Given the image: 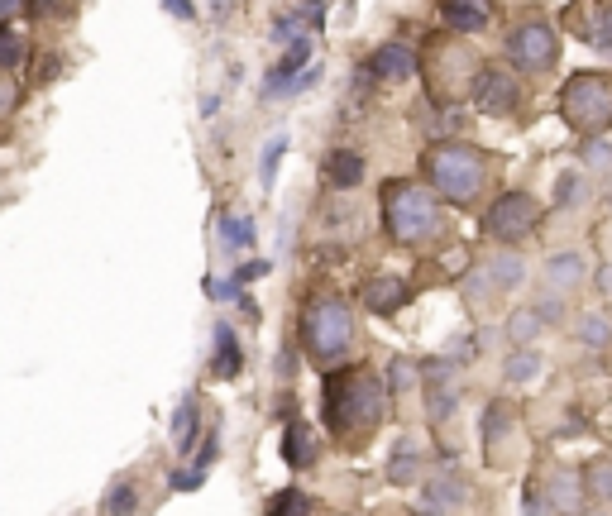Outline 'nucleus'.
<instances>
[{
    "instance_id": "f257e3e1",
    "label": "nucleus",
    "mask_w": 612,
    "mask_h": 516,
    "mask_svg": "<svg viewBox=\"0 0 612 516\" xmlns=\"http://www.w3.org/2000/svg\"><path fill=\"white\" fill-rule=\"evenodd\" d=\"M321 411L340 440H359V435L369 440V430L383 421V387L364 368H330Z\"/></svg>"
},
{
    "instance_id": "f03ea898",
    "label": "nucleus",
    "mask_w": 612,
    "mask_h": 516,
    "mask_svg": "<svg viewBox=\"0 0 612 516\" xmlns=\"http://www.w3.org/2000/svg\"><path fill=\"white\" fill-rule=\"evenodd\" d=\"M383 225H388L393 244H407V249L436 244L445 235L440 192L436 187H421V182H388L383 187Z\"/></svg>"
},
{
    "instance_id": "7ed1b4c3",
    "label": "nucleus",
    "mask_w": 612,
    "mask_h": 516,
    "mask_svg": "<svg viewBox=\"0 0 612 516\" xmlns=\"http://www.w3.org/2000/svg\"><path fill=\"white\" fill-rule=\"evenodd\" d=\"M426 177L445 201L455 206H474L488 182V158H483L474 144H459V139H445L436 149H426Z\"/></svg>"
},
{
    "instance_id": "20e7f679",
    "label": "nucleus",
    "mask_w": 612,
    "mask_h": 516,
    "mask_svg": "<svg viewBox=\"0 0 612 516\" xmlns=\"http://www.w3.org/2000/svg\"><path fill=\"white\" fill-rule=\"evenodd\" d=\"M302 344L321 368H340L350 359V344H354L350 306L340 297H316L302 311Z\"/></svg>"
},
{
    "instance_id": "39448f33",
    "label": "nucleus",
    "mask_w": 612,
    "mask_h": 516,
    "mask_svg": "<svg viewBox=\"0 0 612 516\" xmlns=\"http://www.w3.org/2000/svg\"><path fill=\"white\" fill-rule=\"evenodd\" d=\"M560 115L579 134H603L612 125V72H579L560 91Z\"/></svg>"
},
{
    "instance_id": "423d86ee",
    "label": "nucleus",
    "mask_w": 612,
    "mask_h": 516,
    "mask_svg": "<svg viewBox=\"0 0 612 516\" xmlns=\"http://www.w3.org/2000/svg\"><path fill=\"white\" fill-rule=\"evenodd\" d=\"M507 58L522 67V72H546L560 58V34L546 20H526L507 34Z\"/></svg>"
},
{
    "instance_id": "0eeeda50",
    "label": "nucleus",
    "mask_w": 612,
    "mask_h": 516,
    "mask_svg": "<svg viewBox=\"0 0 612 516\" xmlns=\"http://www.w3.org/2000/svg\"><path fill=\"white\" fill-rule=\"evenodd\" d=\"M536 220H541V206L531 201L526 192H507V196H498L488 211H483V235L488 239H522V235H531L536 230Z\"/></svg>"
},
{
    "instance_id": "6e6552de",
    "label": "nucleus",
    "mask_w": 612,
    "mask_h": 516,
    "mask_svg": "<svg viewBox=\"0 0 612 516\" xmlns=\"http://www.w3.org/2000/svg\"><path fill=\"white\" fill-rule=\"evenodd\" d=\"M469 96H474V106L488 110V115H507V110H517V101H522V86H517V77H512L507 67L488 63L469 77Z\"/></svg>"
},
{
    "instance_id": "1a4fd4ad",
    "label": "nucleus",
    "mask_w": 612,
    "mask_h": 516,
    "mask_svg": "<svg viewBox=\"0 0 612 516\" xmlns=\"http://www.w3.org/2000/svg\"><path fill=\"white\" fill-rule=\"evenodd\" d=\"M364 72H369L373 82H407L416 72V53L407 43H378Z\"/></svg>"
},
{
    "instance_id": "9d476101",
    "label": "nucleus",
    "mask_w": 612,
    "mask_h": 516,
    "mask_svg": "<svg viewBox=\"0 0 612 516\" xmlns=\"http://www.w3.org/2000/svg\"><path fill=\"white\" fill-rule=\"evenodd\" d=\"M412 297L407 292V282L397 278V273H378V278L364 282V311H373V316H393V311H402V301Z\"/></svg>"
},
{
    "instance_id": "9b49d317",
    "label": "nucleus",
    "mask_w": 612,
    "mask_h": 516,
    "mask_svg": "<svg viewBox=\"0 0 612 516\" xmlns=\"http://www.w3.org/2000/svg\"><path fill=\"white\" fill-rule=\"evenodd\" d=\"M440 20L455 34H479L493 20V0H440Z\"/></svg>"
},
{
    "instance_id": "f8f14e48",
    "label": "nucleus",
    "mask_w": 612,
    "mask_h": 516,
    "mask_svg": "<svg viewBox=\"0 0 612 516\" xmlns=\"http://www.w3.org/2000/svg\"><path fill=\"white\" fill-rule=\"evenodd\" d=\"M364 153H354V149H335L326 158V168H321V177H326L330 187H340V192H350V187H359L364 182Z\"/></svg>"
},
{
    "instance_id": "ddd939ff",
    "label": "nucleus",
    "mask_w": 612,
    "mask_h": 516,
    "mask_svg": "<svg viewBox=\"0 0 612 516\" xmlns=\"http://www.w3.org/2000/svg\"><path fill=\"white\" fill-rule=\"evenodd\" d=\"M584 278H589L584 254H550L546 258V287H555V292H574Z\"/></svg>"
},
{
    "instance_id": "4468645a",
    "label": "nucleus",
    "mask_w": 612,
    "mask_h": 516,
    "mask_svg": "<svg viewBox=\"0 0 612 516\" xmlns=\"http://www.w3.org/2000/svg\"><path fill=\"white\" fill-rule=\"evenodd\" d=\"M550 507H555V512H579V507H584V493H589V488H584V478H574V473L569 469H555V478H550Z\"/></svg>"
},
{
    "instance_id": "2eb2a0df",
    "label": "nucleus",
    "mask_w": 612,
    "mask_h": 516,
    "mask_svg": "<svg viewBox=\"0 0 612 516\" xmlns=\"http://www.w3.org/2000/svg\"><path fill=\"white\" fill-rule=\"evenodd\" d=\"M283 459H287V469H311V459H316V435H311V426H302V421L287 426Z\"/></svg>"
},
{
    "instance_id": "dca6fc26",
    "label": "nucleus",
    "mask_w": 612,
    "mask_h": 516,
    "mask_svg": "<svg viewBox=\"0 0 612 516\" xmlns=\"http://www.w3.org/2000/svg\"><path fill=\"white\" fill-rule=\"evenodd\" d=\"M483 273L493 278V287H498V292H517V287L526 282V263L517 254H493L488 263H483Z\"/></svg>"
},
{
    "instance_id": "f3484780",
    "label": "nucleus",
    "mask_w": 612,
    "mask_h": 516,
    "mask_svg": "<svg viewBox=\"0 0 612 516\" xmlns=\"http://www.w3.org/2000/svg\"><path fill=\"white\" fill-rule=\"evenodd\" d=\"M197 426H201V407H197V392H187L173 411V445L177 450H192L197 440Z\"/></svg>"
},
{
    "instance_id": "a211bd4d",
    "label": "nucleus",
    "mask_w": 612,
    "mask_h": 516,
    "mask_svg": "<svg viewBox=\"0 0 612 516\" xmlns=\"http://www.w3.org/2000/svg\"><path fill=\"white\" fill-rule=\"evenodd\" d=\"M139 512V483L134 478H115L101 497V516H134Z\"/></svg>"
},
{
    "instance_id": "6ab92c4d",
    "label": "nucleus",
    "mask_w": 612,
    "mask_h": 516,
    "mask_svg": "<svg viewBox=\"0 0 612 516\" xmlns=\"http://www.w3.org/2000/svg\"><path fill=\"white\" fill-rule=\"evenodd\" d=\"M216 373L220 378H235L240 373V340H235V330H230V321H216Z\"/></svg>"
},
{
    "instance_id": "aec40b11",
    "label": "nucleus",
    "mask_w": 612,
    "mask_h": 516,
    "mask_svg": "<svg viewBox=\"0 0 612 516\" xmlns=\"http://www.w3.org/2000/svg\"><path fill=\"white\" fill-rule=\"evenodd\" d=\"M541 368H546V359L536 349H512L503 359V378L507 383H531V378H541Z\"/></svg>"
},
{
    "instance_id": "412c9836",
    "label": "nucleus",
    "mask_w": 612,
    "mask_h": 516,
    "mask_svg": "<svg viewBox=\"0 0 612 516\" xmlns=\"http://www.w3.org/2000/svg\"><path fill=\"white\" fill-rule=\"evenodd\" d=\"M464 497H469V483H464V478H455V473H440L436 483L426 488V507H436V502H440V512H445V507H459Z\"/></svg>"
},
{
    "instance_id": "4be33fe9",
    "label": "nucleus",
    "mask_w": 612,
    "mask_h": 516,
    "mask_svg": "<svg viewBox=\"0 0 612 516\" xmlns=\"http://www.w3.org/2000/svg\"><path fill=\"white\" fill-rule=\"evenodd\" d=\"M574 335H579V344H589V349H608L612 344V316L589 311V316H579V321H574Z\"/></svg>"
},
{
    "instance_id": "5701e85b",
    "label": "nucleus",
    "mask_w": 612,
    "mask_h": 516,
    "mask_svg": "<svg viewBox=\"0 0 612 516\" xmlns=\"http://www.w3.org/2000/svg\"><path fill=\"white\" fill-rule=\"evenodd\" d=\"M254 215H225L220 220V244L225 249H254Z\"/></svg>"
},
{
    "instance_id": "b1692460",
    "label": "nucleus",
    "mask_w": 612,
    "mask_h": 516,
    "mask_svg": "<svg viewBox=\"0 0 612 516\" xmlns=\"http://www.w3.org/2000/svg\"><path fill=\"white\" fill-rule=\"evenodd\" d=\"M483 450H488V459H498V440H503L507 435V426H512V411L503 407V402H493V407H488V416H483Z\"/></svg>"
},
{
    "instance_id": "393cba45",
    "label": "nucleus",
    "mask_w": 612,
    "mask_h": 516,
    "mask_svg": "<svg viewBox=\"0 0 612 516\" xmlns=\"http://www.w3.org/2000/svg\"><path fill=\"white\" fill-rule=\"evenodd\" d=\"M416 469H421V450H416V440H402L393 450V464H388V478L393 483H412Z\"/></svg>"
},
{
    "instance_id": "a878e982",
    "label": "nucleus",
    "mask_w": 612,
    "mask_h": 516,
    "mask_svg": "<svg viewBox=\"0 0 612 516\" xmlns=\"http://www.w3.org/2000/svg\"><path fill=\"white\" fill-rule=\"evenodd\" d=\"M584 488H589L593 502H612V459H598L584 469Z\"/></svg>"
},
{
    "instance_id": "bb28decb",
    "label": "nucleus",
    "mask_w": 612,
    "mask_h": 516,
    "mask_svg": "<svg viewBox=\"0 0 612 516\" xmlns=\"http://www.w3.org/2000/svg\"><path fill=\"white\" fill-rule=\"evenodd\" d=\"M306 507H311V497L297 493V488H283V493L268 497V516H306Z\"/></svg>"
},
{
    "instance_id": "cd10ccee",
    "label": "nucleus",
    "mask_w": 612,
    "mask_h": 516,
    "mask_svg": "<svg viewBox=\"0 0 612 516\" xmlns=\"http://www.w3.org/2000/svg\"><path fill=\"white\" fill-rule=\"evenodd\" d=\"M283 153H287V134H273V139L263 144V158H259L263 187H273V177H278V163H283Z\"/></svg>"
},
{
    "instance_id": "c85d7f7f",
    "label": "nucleus",
    "mask_w": 612,
    "mask_h": 516,
    "mask_svg": "<svg viewBox=\"0 0 612 516\" xmlns=\"http://www.w3.org/2000/svg\"><path fill=\"white\" fill-rule=\"evenodd\" d=\"M20 58H24V39H20V29L0 20V67L10 72V67H20Z\"/></svg>"
},
{
    "instance_id": "c756f323",
    "label": "nucleus",
    "mask_w": 612,
    "mask_h": 516,
    "mask_svg": "<svg viewBox=\"0 0 612 516\" xmlns=\"http://www.w3.org/2000/svg\"><path fill=\"white\" fill-rule=\"evenodd\" d=\"M541 330H546V321L536 316V306H531V311H517V316H507V335H512V340L526 344V340H536Z\"/></svg>"
},
{
    "instance_id": "7c9ffc66",
    "label": "nucleus",
    "mask_w": 612,
    "mask_h": 516,
    "mask_svg": "<svg viewBox=\"0 0 612 516\" xmlns=\"http://www.w3.org/2000/svg\"><path fill=\"white\" fill-rule=\"evenodd\" d=\"M579 196H584V177L579 172H560L555 177V206H579Z\"/></svg>"
},
{
    "instance_id": "2f4dec72",
    "label": "nucleus",
    "mask_w": 612,
    "mask_h": 516,
    "mask_svg": "<svg viewBox=\"0 0 612 516\" xmlns=\"http://www.w3.org/2000/svg\"><path fill=\"white\" fill-rule=\"evenodd\" d=\"M388 383H393V392H412V387H416V364H412V359H393V368H388Z\"/></svg>"
},
{
    "instance_id": "473e14b6",
    "label": "nucleus",
    "mask_w": 612,
    "mask_h": 516,
    "mask_svg": "<svg viewBox=\"0 0 612 516\" xmlns=\"http://www.w3.org/2000/svg\"><path fill=\"white\" fill-rule=\"evenodd\" d=\"M536 316H541V321H546V325H555V321H560V316H565V292H555V287H550L546 297L536 301Z\"/></svg>"
},
{
    "instance_id": "72a5a7b5",
    "label": "nucleus",
    "mask_w": 612,
    "mask_h": 516,
    "mask_svg": "<svg viewBox=\"0 0 612 516\" xmlns=\"http://www.w3.org/2000/svg\"><path fill=\"white\" fill-rule=\"evenodd\" d=\"M431 392H436V387H431ZM455 407H459V392H455V387H440L436 397H431V421H440V416H450Z\"/></svg>"
},
{
    "instance_id": "f704fd0d",
    "label": "nucleus",
    "mask_w": 612,
    "mask_h": 516,
    "mask_svg": "<svg viewBox=\"0 0 612 516\" xmlns=\"http://www.w3.org/2000/svg\"><path fill=\"white\" fill-rule=\"evenodd\" d=\"M584 163L589 168H612V149L598 139V144H584Z\"/></svg>"
},
{
    "instance_id": "c9c22d12",
    "label": "nucleus",
    "mask_w": 612,
    "mask_h": 516,
    "mask_svg": "<svg viewBox=\"0 0 612 516\" xmlns=\"http://www.w3.org/2000/svg\"><path fill=\"white\" fill-rule=\"evenodd\" d=\"M593 39H598V48H603V53L612 58V10H603V15H598V29H593Z\"/></svg>"
},
{
    "instance_id": "e433bc0d",
    "label": "nucleus",
    "mask_w": 612,
    "mask_h": 516,
    "mask_svg": "<svg viewBox=\"0 0 612 516\" xmlns=\"http://www.w3.org/2000/svg\"><path fill=\"white\" fill-rule=\"evenodd\" d=\"M201 478H206V469H197V464H192L187 473H173V488H177V493H192V488H201Z\"/></svg>"
},
{
    "instance_id": "4c0bfd02",
    "label": "nucleus",
    "mask_w": 612,
    "mask_h": 516,
    "mask_svg": "<svg viewBox=\"0 0 612 516\" xmlns=\"http://www.w3.org/2000/svg\"><path fill=\"white\" fill-rule=\"evenodd\" d=\"M163 10H168L173 20H182V24L197 20V5H192V0H163Z\"/></svg>"
},
{
    "instance_id": "58836bf2",
    "label": "nucleus",
    "mask_w": 612,
    "mask_h": 516,
    "mask_svg": "<svg viewBox=\"0 0 612 516\" xmlns=\"http://www.w3.org/2000/svg\"><path fill=\"white\" fill-rule=\"evenodd\" d=\"M15 106H20V82H0V115H10Z\"/></svg>"
},
{
    "instance_id": "ea45409f",
    "label": "nucleus",
    "mask_w": 612,
    "mask_h": 516,
    "mask_svg": "<svg viewBox=\"0 0 612 516\" xmlns=\"http://www.w3.org/2000/svg\"><path fill=\"white\" fill-rule=\"evenodd\" d=\"M216 454H220V435H216V430H211V440L201 445V459H197V469H211V464H216Z\"/></svg>"
},
{
    "instance_id": "a19ab883",
    "label": "nucleus",
    "mask_w": 612,
    "mask_h": 516,
    "mask_svg": "<svg viewBox=\"0 0 612 516\" xmlns=\"http://www.w3.org/2000/svg\"><path fill=\"white\" fill-rule=\"evenodd\" d=\"M235 292H240V282H211V278H206V297L225 301V297H235Z\"/></svg>"
},
{
    "instance_id": "79ce46f5",
    "label": "nucleus",
    "mask_w": 612,
    "mask_h": 516,
    "mask_svg": "<svg viewBox=\"0 0 612 516\" xmlns=\"http://www.w3.org/2000/svg\"><path fill=\"white\" fill-rule=\"evenodd\" d=\"M593 287H598L603 297H612V263H603V268L593 273Z\"/></svg>"
},
{
    "instance_id": "37998d69",
    "label": "nucleus",
    "mask_w": 612,
    "mask_h": 516,
    "mask_svg": "<svg viewBox=\"0 0 612 516\" xmlns=\"http://www.w3.org/2000/svg\"><path fill=\"white\" fill-rule=\"evenodd\" d=\"M526 516H546V497L536 488H526Z\"/></svg>"
},
{
    "instance_id": "c03bdc74",
    "label": "nucleus",
    "mask_w": 612,
    "mask_h": 516,
    "mask_svg": "<svg viewBox=\"0 0 612 516\" xmlns=\"http://www.w3.org/2000/svg\"><path fill=\"white\" fill-rule=\"evenodd\" d=\"M263 268H268V263H244L240 273H235V282H240V287H244V282H254V278H259Z\"/></svg>"
},
{
    "instance_id": "a18cd8bd",
    "label": "nucleus",
    "mask_w": 612,
    "mask_h": 516,
    "mask_svg": "<svg viewBox=\"0 0 612 516\" xmlns=\"http://www.w3.org/2000/svg\"><path fill=\"white\" fill-rule=\"evenodd\" d=\"M24 5H29L34 15H53V5H58V0H24Z\"/></svg>"
},
{
    "instance_id": "49530a36",
    "label": "nucleus",
    "mask_w": 612,
    "mask_h": 516,
    "mask_svg": "<svg viewBox=\"0 0 612 516\" xmlns=\"http://www.w3.org/2000/svg\"><path fill=\"white\" fill-rule=\"evenodd\" d=\"M20 10V0H0V15H15Z\"/></svg>"
}]
</instances>
